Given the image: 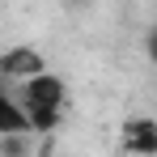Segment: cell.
I'll return each instance as SVG.
<instances>
[{"label": "cell", "mask_w": 157, "mask_h": 157, "mask_svg": "<svg viewBox=\"0 0 157 157\" xmlns=\"http://www.w3.org/2000/svg\"><path fill=\"white\" fill-rule=\"evenodd\" d=\"M64 102H68V89L55 72H38V77L21 81V94H17V106L26 115L30 132H55L59 119H64Z\"/></svg>", "instance_id": "6da1fadb"}, {"label": "cell", "mask_w": 157, "mask_h": 157, "mask_svg": "<svg viewBox=\"0 0 157 157\" xmlns=\"http://www.w3.org/2000/svg\"><path fill=\"white\" fill-rule=\"evenodd\" d=\"M38 72H47V59H43L38 47H9V51H0V77L4 81H30Z\"/></svg>", "instance_id": "7a4b0ae2"}, {"label": "cell", "mask_w": 157, "mask_h": 157, "mask_svg": "<svg viewBox=\"0 0 157 157\" xmlns=\"http://www.w3.org/2000/svg\"><path fill=\"white\" fill-rule=\"evenodd\" d=\"M119 149L132 157H153L157 153V119H144V115L128 119L119 128Z\"/></svg>", "instance_id": "3957f363"}, {"label": "cell", "mask_w": 157, "mask_h": 157, "mask_svg": "<svg viewBox=\"0 0 157 157\" xmlns=\"http://www.w3.org/2000/svg\"><path fill=\"white\" fill-rule=\"evenodd\" d=\"M17 132H30V123L17 106V98L0 89V136H17Z\"/></svg>", "instance_id": "277c9868"}, {"label": "cell", "mask_w": 157, "mask_h": 157, "mask_svg": "<svg viewBox=\"0 0 157 157\" xmlns=\"http://www.w3.org/2000/svg\"><path fill=\"white\" fill-rule=\"evenodd\" d=\"M144 51H149V59L157 64V26L149 30V38H144Z\"/></svg>", "instance_id": "5b68a950"}, {"label": "cell", "mask_w": 157, "mask_h": 157, "mask_svg": "<svg viewBox=\"0 0 157 157\" xmlns=\"http://www.w3.org/2000/svg\"><path fill=\"white\" fill-rule=\"evenodd\" d=\"M34 157H51V144H43V149H38V153H34Z\"/></svg>", "instance_id": "8992f818"}]
</instances>
